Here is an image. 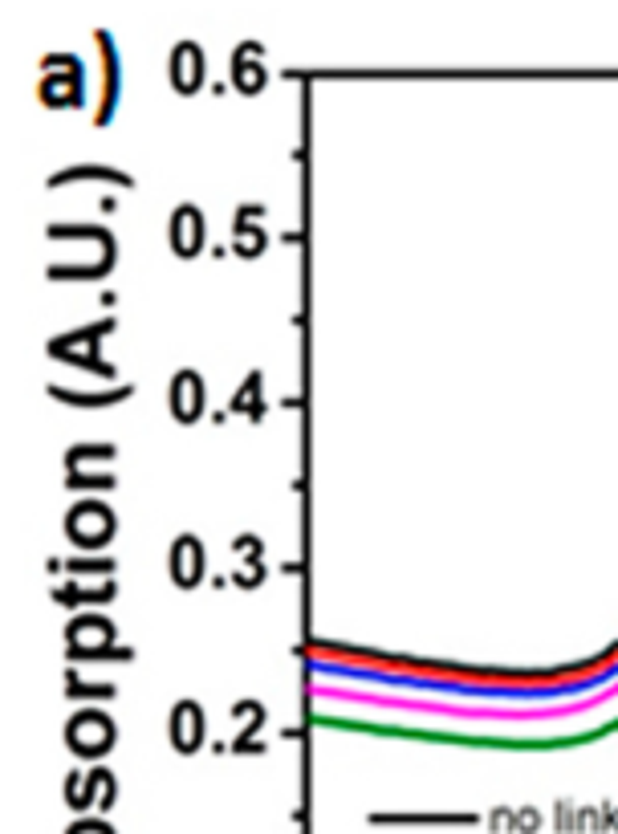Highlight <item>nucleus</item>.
I'll list each match as a JSON object with an SVG mask.
<instances>
[{
    "label": "nucleus",
    "mask_w": 618,
    "mask_h": 834,
    "mask_svg": "<svg viewBox=\"0 0 618 834\" xmlns=\"http://www.w3.org/2000/svg\"><path fill=\"white\" fill-rule=\"evenodd\" d=\"M66 737H70V745H74V753H86V757H98V753H106L110 749V741L118 737L114 733V725L106 721V712H98V708H82L78 717L70 721V729H66Z\"/></svg>",
    "instance_id": "obj_1"
},
{
    "label": "nucleus",
    "mask_w": 618,
    "mask_h": 834,
    "mask_svg": "<svg viewBox=\"0 0 618 834\" xmlns=\"http://www.w3.org/2000/svg\"><path fill=\"white\" fill-rule=\"evenodd\" d=\"M200 733H204L200 708H196L192 700L175 704V712H171V741H175V749H179V753H192V749L200 745Z\"/></svg>",
    "instance_id": "obj_2"
},
{
    "label": "nucleus",
    "mask_w": 618,
    "mask_h": 834,
    "mask_svg": "<svg viewBox=\"0 0 618 834\" xmlns=\"http://www.w3.org/2000/svg\"><path fill=\"white\" fill-rule=\"evenodd\" d=\"M200 570H204L200 542H196V538H179V542L171 546V578H175L179 586H192V582L200 578Z\"/></svg>",
    "instance_id": "obj_3"
},
{
    "label": "nucleus",
    "mask_w": 618,
    "mask_h": 834,
    "mask_svg": "<svg viewBox=\"0 0 618 834\" xmlns=\"http://www.w3.org/2000/svg\"><path fill=\"white\" fill-rule=\"evenodd\" d=\"M204 241V228H200V212L196 208H179L171 216V245L183 253V257H192Z\"/></svg>",
    "instance_id": "obj_4"
},
{
    "label": "nucleus",
    "mask_w": 618,
    "mask_h": 834,
    "mask_svg": "<svg viewBox=\"0 0 618 834\" xmlns=\"http://www.w3.org/2000/svg\"><path fill=\"white\" fill-rule=\"evenodd\" d=\"M200 78H204V70H200V49L192 41L175 45V53H171V82L179 90H196Z\"/></svg>",
    "instance_id": "obj_5"
},
{
    "label": "nucleus",
    "mask_w": 618,
    "mask_h": 834,
    "mask_svg": "<svg viewBox=\"0 0 618 834\" xmlns=\"http://www.w3.org/2000/svg\"><path fill=\"white\" fill-rule=\"evenodd\" d=\"M232 74H236L240 86H249V90H257V86L265 82V70H261L257 62H244V49H236V66H232Z\"/></svg>",
    "instance_id": "obj_6"
}]
</instances>
